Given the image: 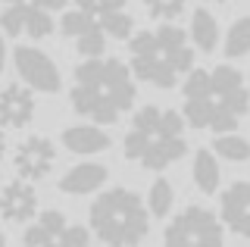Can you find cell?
I'll return each mask as SVG.
<instances>
[{"mask_svg":"<svg viewBox=\"0 0 250 247\" xmlns=\"http://www.w3.org/2000/svg\"><path fill=\"white\" fill-rule=\"evenodd\" d=\"M3 3H16V0H3Z\"/></svg>","mask_w":250,"mask_h":247,"instance_id":"cell-33","label":"cell"},{"mask_svg":"<svg viewBox=\"0 0 250 247\" xmlns=\"http://www.w3.org/2000/svg\"><path fill=\"white\" fill-rule=\"evenodd\" d=\"M94 22H97L94 13H84V10H78V6H75L72 13H66V16L60 19V32L66 35V38H78L84 28H91Z\"/></svg>","mask_w":250,"mask_h":247,"instance_id":"cell-24","label":"cell"},{"mask_svg":"<svg viewBox=\"0 0 250 247\" xmlns=\"http://www.w3.org/2000/svg\"><path fill=\"white\" fill-rule=\"evenodd\" d=\"M88 222L97 241L128 247L141 244L150 231V210L135 191L128 188H109L100 197H94Z\"/></svg>","mask_w":250,"mask_h":247,"instance_id":"cell-5","label":"cell"},{"mask_svg":"<svg viewBox=\"0 0 250 247\" xmlns=\"http://www.w3.org/2000/svg\"><path fill=\"white\" fill-rule=\"evenodd\" d=\"M97 22L104 25V32H106L109 38H116V41H125V38H131V32H135V19H131L125 10L97 13Z\"/></svg>","mask_w":250,"mask_h":247,"instance_id":"cell-21","label":"cell"},{"mask_svg":"<svg viewBox=\"0 0 250 247\" xmlns=\"http://www.w3.org/2000/svg\"><path fill=\"white\" fill-rule=\"evenodd\" d=\"M185 106L182 116L191 128L209 132H234L238 119L250 113V91L244 75L234 66L216 69H191L182 84Z\"/></svg>","mask_w":250,"mask_h":247,"instance_id":"cell-1","label":"cell"},{"mask_svg":"<svg viewBox=\"0 0 250 247\" xmlns=\"http://www.w3.org/2000/svg\"><path fill=\"white\" fill-rule=\"evenodd\" d=\"M88 241H91V228H84V226H66L60 235V244H66V247H84Z\"/></svg>","mask_w":250,"mask_h":247,"instance_id":"cell-25","label":"cell"},{"mask_svg":"<svg viewBox=\"0 0 250 247\" xmlns=\"http://www.w3.org/2000/svg\"><path fill=\"white\" fill-rule=\"evenodd\" d=\"M35 119V97L28 84H6L0 91V125L3 128H25Z\"/></svg>","mask_w":250,"mask_h":247,"instance_id":"cell-11","label":"cell"},{"mask_svg":"<svg viewBox=\"0 0 250 247\" xmlns=\"http://www.w3.org/2000/svg\"><path fill=\"white\" fill-rule=\"evenodd\" d=\"M131 72L153 88H175L178 79L194 69V50L178 25L163 22L153 32H138L128 38Z\"/></svg>","mask_w":250,"mask_h":247,"instance_id":"cell-4","label":"cell"},{"mask_svg":"<svg viewBox=\"0 0 250 247\" xmlns=\"http://www.w3.org/2000/svg\"><path fill=\"white\" fill-rule=\"evenodd\" d=\"M185 116L163 106H141L131 116V128L125 132V160L163 172L188 153L185 141Z\"/></svg>","mask_w":250,"mask_h":247,"instance_id":"cell-3","label":"cell"},{"mask_svg":"<svg viewBox=\"0 0 250 247\" xmlns=\"http://www.w3.org/2000/svg\"><path fill=\"white\" fill-rule=\"evenodd\" d=\"M219 219L238 238H250V182H234L219 197Z\"/></svg>","mask_w":250,"mask_h":247,"instance_id":"cell-10","label":"cell"},{"mask_svg":"<svg viewBox=\"0 0 250 247\" xmlns=\"http://www.w3.org/2000/svg\"><path fill=\"white\" fill-rule=\"evenodd\" d=\"M250 53V16H241L231 22L229 35H225V57L241 60Z\"/></svg>","mask_w":250,"mask_h":247,"instance_id":"cell-18","label":"cell"},{"mask_svg":"<svg viewBox=\"0 0 250 247\" xmlns=\"http://www.w3.org/2000/svg\"><path fill=\"white\" fill-rule=\"evenodd\" d=\"M13 63H16L19 79L25 82L31 91H41V94H57V91L62 88L60 69H57V63H53L44 50H38V47H16Z\"/></svg>","mask_w":250,"mask_h":247,"instance_id":"cell-7","label":"cell"},{"mask_svg":"<svg viewBox=\"0 0 250 247\" xmlns=\"http://www.w3.org/2000/svg\"><path fill=\"white\" fill-rule=\"evenodd\" d=\"M53 163H57V147H53L50 138H44V135H31L22 144H16V150H13L16 175H22V179H28V182L47 179V172L53 169Z\"/></svg>","mask_w":250,"mask_h":247,"instance_id":"cell-8","label":"cell"},{"mask_svg":"<svg viewBox=\"0 0 250 247\" xmlns=\"http://www.w3.org/2000/svg\"><path fill=\"white\" fill-rule=\"evenodd\" d=\"M41 10H47V13H53V10H62L66 6V0H35Z\"/></svg>","mask_w":250,"mask_h":247,"instance_id":"cell-27","label":"cell"},{"mask_svg":"<svg viewBox=\"0 0 250 247\" xmlns=\"http://www.w3.org/2000/svg\"><path fill=\"white\" fill-rule=\"evenodd\" d=\"M75 50L82 53V57H100V53L106 50V32H104V25L94 22L91 28H84V32L75 38Z\"/></svg>","mask_w":250,"mask_h":247,"instance_id":"cell-22","label":"cell"},{"mask_svg":"<svg viewBox=\"0 0 250 247\" xmlns=\"http://www.w3.org/2000/svg\"><path fill=\"white\" fill-rule=\"evenodd\" d=\"M66 216H62L60 210H44L41 216H38L35 222L25 228V235H22V241H25L28 247H44V244H60V235L62 228H66Z\"/></svg>","mask_w":250,"mask_h":247,"instance_id":"cell-14","label":"cell"},{"mask_svg":"<svg viewBox=\"0 0 250 247\" xmlns=\"http://www.w3.org/2000/svg\"><path fill=\"white\" fill-rule=\"evenodd\" d=\"M75 6H78V10H84V13H94V16H97V0H75Z\"/></svg>","mask_w":250,"mask_h":247,"instance_id":"cell-28","label":"cell"},{"mask_svg":"<svg viewBox=\"0 0 250 247\" xmlns=\"http://www.w3.org/2000/svg\"><path fill=\"white\" fill-rule=\"evenodd\" d=\"M128 0H97V13H113V10H125Z\"/></svg>","mask_w":250,"mask_h":247,"instance_id":"cell-26","label":"cell"},{"mask_svg":"<svg viewBox=\"0 0 250 247\" xmlns=\"http://www.w3.org/2000/svg\"><path fill=\"white\" fill-rule=\"evenodd\" d=\"M163 241L166 244H191V247L222 244L225 241V226L213 210L194 204V206H185V210L166 226Z\"/></svg>","mask_w":250,"mask_h":247,"instance_id":"cell-6","label":"cell"},{"mask_svg":"<svg viewBox=\"0 0 250 247\" xmlns=\"http://www.w3.org/2000/svg\"><path fill=\"white\" fill-rule=\"evenodd\" d=\"M172 204H175V191H172L169 179H156L150 185V191H147V210H150V216H156V219H166Z\"/></svg>","mask_w":250,"mask_h":247,"instance_id":"cell-20","label":"cell"},{"mask_svg":"<svg viewBox=\"0 0 250 247\" xmlns=\"http://www.w3.org/2000/svg\"><path fill=\"white\" fill-rule=\"evenodd\" d=\"M6 241V235H3V228H0V244H3Z\"/></svg>","mask_w":250,"mask_h":247,"instance_id":"cell-31","label":"cell"},{"mask_svg":"<svg viewBox=\"0 0 250 247\" xmlns=\"http://www.w3.org/2000/svg\"><path fill=\"white\" fill-rule=\"evenodd\" d=\"M31 41H41V38H50L53 35V19L50 13L41 10V6L35 3V0H25V32Z\"/></svg>","mask_w":250,"mask_h":247,"instance_id":"cell-19","label":"cell"},{"mask_svg":"<svg viewBox=\"0 0 250 247\" xmlns=\"http://www.w3.org/2000/svg\"><path fill=\"white\" fill-rule=\"evenodd\" d=\"M144 6H147V16L150 19L172 22V19H178L185 13L188 0H144Z\"/></svg>","mask_w":250,"mask_h":247,"instance_id":"cell-23","label":"cell"},{"mask_svg":"<svg viewBox=\"0 0 250 247\" xmlns=\"http://www.w3.org/2000/svg\"><path fill=\"white\" fill-rule=\"evenodd\" d=\"M213 150H216V157L229 160V163H247L250 160V141L234 132H219L213 141Z\"/></svg>","mask_w":250,"mask_h":247,"instance_id":"cell-17","label":"cell"},{"mask_svg":"<svg viewBox=\"0 0 250 247\" xmlns=\"http://www.w3.org/2000/svg\"><path fill=\"white\" fill-rule=\"evenodd\" d=\"M3 63H6V44H3V35H0V72H3Z\"/></svg>","mask_w":250,"mask_h":247,"instance_id":"cell-30","label":"cell"},{"mask_svg":"<svg viewBox=\"0 0 250 247\" xmlns=\"http://www.w3.org/2000/svg\"><path fill=\"white\" fill-rule=\"evenodd\" d=\"M0 216L6 222H13V226L31 222L38 216V191L28 179L16 175L13 182L3 185V191H0Z\"/></svg>","mask_w":250,"mask_h":247,"instance_id":"cell-9","label":"cell"},{"mask_svg":"<svg viewBox=\"0 0 250 247\" xmlns=\"http://www.w3.org/2000/svg\"><path fill=\"white\" fill-rule=\"evenodd\" d=\"M191 175H194L197 191H203V194H216V191H219V179H222V172H219V160H216V150L200 147L197 153H194Z\"/></svg>","mask_w":250,"mask_h":247,"instance_id":"cell-15","label":"cell"},{"mask_svg":"<svg viewBox=\"0 0 250 247\" xmlns=\"http://www.w3.org/2000/svg\"><path fill=\"white\" fill-rule=\"evenodd\" d=\"M209 3H229V0H209Z\"/></svg>","mask_w":250,"mask_h":247,"instance_id":"cell-32","label":"cell"},{"mask_svg":"<svg viewBox=\"0 0 250 247\" xmlns=\"http://www.w3.org/2000/svg\"><path fill=\"white\" fill-rule=\"evenodd\" d=\"M104 185H106V166H100V163H78L60 179V191L62 194H72V197H84V194L100 191Z\"/></svg>","mask_w":250,"mask_h":247,"instance_id":"cell-12","label":"cell"},{"mask_svg":"<svg viewBox=\"0 0 250 247\" xmlns=\"http://www.w3.org/2000/svg\"><path fill=\"white\" fill-rule=\"evenodd\" d=\"M62 147L78 153V157H91V153H104L109 147V135L100 125H72L62 132Z\"/></svg>","mask_w":250,"mask_h":247,"instance_id":"cell-13","label":"cell"},{"mask_svg":"<svg viewBox=\"0 0 250 247\" xmlns=\"http://www.w3.org/2000/svg\"><path fill=\"white\" fill-rule=\"evenodd\" d=\"M135 72L122 60L100 53V57H84V63L75 66L69 100H72V110L84 119L109 125L135 106Z\"/></svg>","mask_w":250,"mask_h":247,"instance_id":"cell-2","label":"cell"},{"mask_svg":"<svg viewBox=\"0 0 250 247\" xmlns=\"http://www.w3.org/2000/svg\"><path fill=\"white\" fill-rule=\"evenodd\" d=\"M191 41L197 44V47L203 53H213L219 47V22L209 10H203V6H197V10L191 13Z\"/></svg>","mask_w":250,"mask_h":247,"instance_id":"cell-16","label":"cell"},{"mask_svg":"<svg viewBox=\"0 0 250 247\" xmlns=\"http://www.w3.org/2000/svg\"><path fill=\"white\" fill-rule=\"evenodd\" d=\"M6 147H10V144H6V132H3V125H0V163H3V157H6Z\"/></svg>","mask_w":250,"mask_h":247,"instance_id":"cell-29","label":"cell"}]
</instances>
